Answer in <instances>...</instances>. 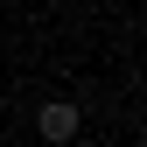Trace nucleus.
I'll use <instances>...</instances> for the list:
<instances>
[{"mask_svg":"<svg viewBox=\"0 0 147 147\" xmlns=\"http://www.w3.org/2000/svg\"><path fill=\"white\" fill-rule=\"evenodd\" d=\"M35 126H42V140H49V147H63V140H77V126H84V119H77V105H70V98H49Z\"/></svg>","mask_w":147,"mask_h":147,"instance_id":"obj_1","label":"nucleus"}]
</instances>
